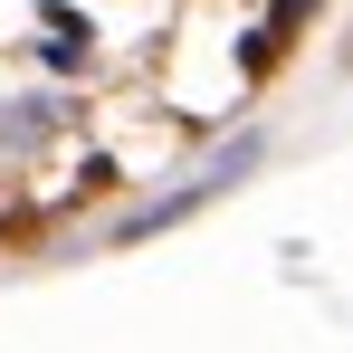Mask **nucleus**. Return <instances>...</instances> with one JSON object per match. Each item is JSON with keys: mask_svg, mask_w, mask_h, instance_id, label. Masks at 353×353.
I'll use <instances>...</instances> for the list:
<instances>
[{"mask_svg": "<svg viewBox=\"0 0 353 353\" xmlns=\"http://www.w3.org/2000/svg\"><path fill=\"white\" fill-rule=\"evenodd\" d=\"M305 10H315V0H268V39H258V48H248V58H268V48H277V39H287L296 19H305Z\"/></svg>", "mask_w": 353, "mask_h": 353, "instance_id": "obj_1", "label": "nucleus"}]
</instances>
